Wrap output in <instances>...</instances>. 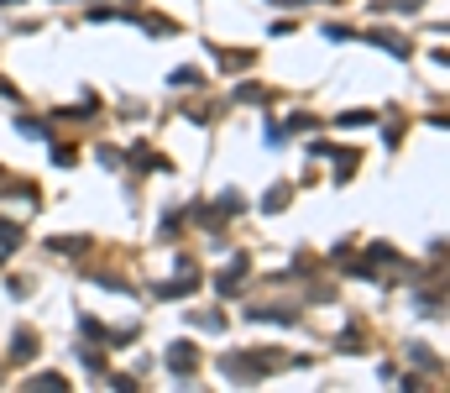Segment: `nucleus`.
I'll return each mask as SVG.
<instances>
[{
  "instance_id": "7ed1b4c3",
  "label": "nucleus",
  "mask_w": 450,
  "mask_h": 393,
  "mask_svg": "<svg viewBox=\"0 0 450 393\" xmlns=\"http://www.w3.org/2000/svg\"><path fill=\"white\" fill-rule=\"evenodd\" d=\"M241 100H246V105H267V89H257V84H246V89H241Z\"/></svg>"
},
{
  "instance_id": "f257e3e1",
  "label": "nucleus",
  "mask_w": 450,
  "mask_h": 393,
  "mask_svg": "<svg viewBox=\"0 0 450 393\" xmlns=\"http://www.w3.org/2000/svg\"><path fill=\"white\" fill-rule=\"evenodd\" d=\"M168 367H173V372H194V367H199V357H194V346H189V341L168 346Z\"/></svg>"
},
{
  "instance_id": "20e7f679",
  "label": "nucleus",
  "mask_w": 450,
  "mask_h": 393,
  "mask_svg": "<svg viewBox=\"0 0 450 393\" xmlns=\"http://www.w3.org/2000/svg\"><path fill=\"white\" fill-rule=\"evenodd\" d=\"M0 241H11V247H16V241H21V231H16V226H6V220H0Z\"/></svg>"
},
{
  "instance_id": "f03ea898",
  "label": "nucleus",
  "mask_w": 450,
  "mask_h": 393,
  "mask_svg": "<svg viewBox=\"0 0 450 393\" xmlns=\"http://www.w3.org/2000/svg\"><path fill=\"white\" fill-rule=\"evenodd\" d=\"M11 357H16V362H32V357H37V335H32V331H16Z\"/></svg>"
}]
</instances>
